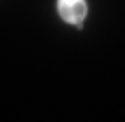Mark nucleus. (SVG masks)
<instances>
[{
    "mask_svg": "<svg viewBox=\"0 0 125 122\" xmlns=\"http://www.w3.org/2000/svg\"><path fill=\"white\" fill-rule=\"evenodd\" d=\"M57 13L64 22L81 26L88 13V4L86 0H57Z\"/></svg>",
    "mask_w": 125,
    "mask_h": 122,
    "instance_id": "obj_1",
    "label": "nucleus"
}]
</instances>
